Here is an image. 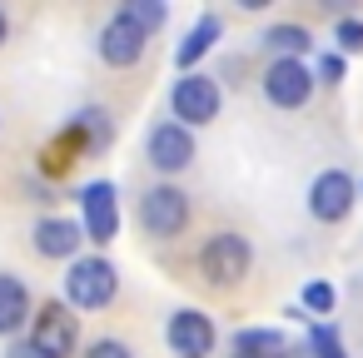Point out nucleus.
Instances as JSON below:
<instances>
[{"instance_id": "1", "label": "nucleus", "mask_w": 363, "mask_h": 358, "mask_svg": "<svg viewBox=\"0 0 363 358\" xmlns=\"http://www.w3.org/2000/svg\"><path fill=\"white\" fill-rule=\"evenodd\" d=\"M249 264H254V249H249V239L234 234V229L209 234L204 249H199V274H204V284H214V289H234V284L249 274Z\"/></svg>"}, {"instance_id": "7", "label": "nucleus", "mask_w": 363, "mask_h": 358, "mask_svg": "<svg viewBox=\"0 0 363 358\" xmlns=\"http://www.w3.org/2000/svg\"><path fill=\"white\" fill-rule=\"evenodd\" d=\"M358 184H353V174H343V169H323L313 184H308V214L318 219V224H338V219H348V209L358 204Z\"/></svg>"}, {"instance_id": "17", "label": "nucleus", "mask_w": 363, "mask_h": 358, "mask_svg": "<svg viewBox=\"0 0 363 358\" xmlns=\"http://www.w3.org/2000/svg\"><path fill=\"white\" fill-rule=\"evenodd\" d=\"M120 11H125V16L145 30V35H155V30L164 26V16H169V11H164V0H125Z\"/></svg>"}, {"instance_id": "20", "label": "nucleus", "mask_w": 363, "mask_h": 358, "mask_svg": "<svg viewBox=\"0 0 363 358\" xmlns=\"http://www.w3.org/2000/svg\"><path fill=\"white\" fill-rule=\"evenodd\" d=\"M338 50H348V55H358L363 50V21H338Z\"/></svg>"}, {"instance_id": "16", "label": "nucleus", "mask_w": 363, "mask_h": 358, "mask_svg": "<svg viewBox=\"0 0 363 358\" xmlns=\"http://www.w3.org/2000/svg\"><path fill=\"white\" fill-rule=\"evenodd\" d=\"M234 353H244V358H284L289 343H284L279 328H239L234 333Z\"/></svg>"}, {"instance_id": "24", "label": "nucleus", "mask_w": 363, "mask_h": 358, "mask_svg": "<svg viewBox=\"0 0 363 358\" xmlns=\"http://www.w3.org/2000/svg\"><path fill=\"white\" fill-rule=\"evenodd\" d=\"M284 358H308V353H294V348H289V353H284Z\"/></svg>"}, {"instance_id": "13", "label": "nucleus", "mask_w": 363, "mask_h": 358, "mask_svg": "<svg viewBox=\"0 0 363 358\" xmlns=\"http://www.w3.org/2000/svg\"><path fill=\"white\" fill-rule=\"evenodd\" d=\"M219 35H224L219 16H199V21H194V30H189V35L179 40V50H174V65H179L184 75H194V65L214 50V40H219Z\"/></svg>"}, {"instance_id": "10", "label": "nucleus", "mask_w": 363, "mask_h": 358, "mask_svg": "<svg viewBox=\"0 0 363 358\" xmlns=\"http://www.w3.org/2000/svg\"><path fill=\"white\" fill-rule=\"evenodd\" d=\"M80 209H85V239L90 244H110L120 234V194L110 179H95L80 189Z\"/></svg>"}, {"instance_id": "8", "label": "nucleus", "mask_w": 363, "mask_h": 358, "mask_svg": "<svg viewBox=\"0 0 363 358\" xmlns=\"http://www.w3.org/2000/svg\"><path fill=\"white\" fill-rule=\"evenodd\" d=\"M164 343H169L174 358H209L214 343H219V333H214V318H209V313L179 308V313H169V323H164Z\"/></svg>"}, {"instance_id": "4", "label": "nucleus", "mask_w": 363, "mask_h": 358, "mask_svg": "<svg viewBox=\"0 0 363 358\" xmlns=\"http://www.w3.org/2000/svg\"><path fill=\"white\" fill-rule=\"evenodd\" d=\"M219 105H224V95H219V80L214 75H179L174 80V90H169V110H174V120L184 125L189 120V130L194 125H209V120H219Z\"/></svg>"}, {"instance_id": "5", "label": "nucleus", "mask_w": 363, "mask_h": 358, "mask_svg": "<svg viewBox=\"0 0 363 358\" xmlns=\"http://www.w3.org/2000/svg\"><path fill=\"white\" fill-rule=\"evenodd\" d=\"M75 343H80V318L70 313V303H45L30 328V348L40 358H70Z\"/></svg>"}, {"instance_id": "22", "label": "nucleus", "mask_w": 363, "mask_h": 358, "mask_svg": "<svg viewBox=\"0 0 363 358\" xmlns=\"http://www.w3.org/2000/svg\"><path fill=\"white\" fill-rule=\"evenodd\" d=\"M318 75H323L328 85H333V80H343V55H323V60H318Z\"/></svg>"}, {"instance_id": "12", "label": "nucleus", "mask_w": 363, "mask_h": 358, "mask_svg": "<svg viewBox=\"0 0 363 358\" xmlns=\"http://www.w3.org/2000/svg\"><path fill=\"white\" fill-rule=\"evenodd\" d=\"M35 254L40 259H65V264H75V254H80V244H85V229L75 224V219H40L35 224Z\"/></svg>"}, {"instance_id": "3", "label": "nucleus", "mask_w": 363, "mask_h": 358, "mask_svg": "<svg viewBox=\"0 0 363 358\" xmlns=\"http://www.w3.org/2000/svg\"><path fill=\"white\" fill-rule=\"evenodd\" d=\"M140 224H145V234H155V239H179V234L189 229V194L174 189V184L145 189V199H140Z\"/></svg>"}, {"instance_id": "6", "label": "nucleus", "mask_w": 363, "mask_h": 358, "mask_svg": "<svg viewBox=\"0 0 363 358\" xmlns=\"http://www.w3.org/2000/svg\"><path fill=\"white\" fill-rule=\"evenodd\" d=\"M313 95V70L303 60H269L264 70V100L274 110H303Z\"/></svg>"}, {"instance_id": "23", "label": "nucleus", "mask_w": 363, "mask_h": 358, "mask_svg": "<svg viewBox=\"0 0 363 358\" xmlns=\"http://www.w3.org/2000/svg\"><path fill=\"white\" fill-rule=\"evenodd\" d=\"M6 35H11V21H6V11H0V45H6Z\"/></svg>"}, {"instance_id": "2", "label": "nucleus", "mask_w": 363, "mask_h": 358, "mask_svg": "<svg viewBox=\"0 0 363 358\" xmlns=\"http://www.w3.org/2000/svg\"><path fill=\"white\" fill-rule=\"evenodd\" d=\"M120 293V274L110 259L90 254V259H75L70 274H65V303L70 308H110Z\"/></svg>"}, {"instance_id": "15", "label": "nucleus", "mask_w": 363, "mask_h": 358, "mask_svg": "<svg viewBox=\"0 0 363 358\" xmlns=\"http://www.w3.org/2000/svg\"><path fill=\"white\" fill-rule=\"evenodd\" d=\"M264 50H274L279 60H303L313 50V35L303 26H269L264 30Z\"/></svg>"}, {"instance_id": "18", "label": "nucleus", "mask_w": 363, "mask_h": 358, "mask_svg": "<svg viewBox=\"0 0 363 358\" xmlns=\"http://www.w3.org/2000/svg\"><path fill=\"white\" fill-rule=\"evenodd\" d=\"M308 348H313V358H348L343 343H338V333H333L328 323H313V328H308Z\"/></svg>"}, {"instance_id": "14", "label": "nucleus", "mask_w": 363, "mask_h": 358, "mask_svg": "<svg viewBox=\"0 0 363 358\" xmlns=\"http://www.w3.org/2000/svg\"><path fill=\"white\" fill-rule=\"evenodd\" d=\"M30 318V289L16 274H0V333H16Z\"/></svg>"}, {"instance_id": "11", "label": "nucleus", "mask_w": 363, "mask_h": 358, "mask_svg": "<svg viewBox=\"0 0 363 358\" xmlns=\"http://www.w3.org/2000/svg\"><path fill=\"white\" fill-rule=\"evenodd\" d=\"M145 45H150V35H145L125 11H115V16L105 21V30H100V60H105V65H115V70L135 65V60L145 55Z\"/></svg>"}, {"instance_id": "21", "label": "nucleus", "mask_w": 363, "mask_h": 358, "mask_svg": "<svg viewBox=\"0 0 363 358\" xmlns=\"http://www.w3.org/2000/svg\"><path fill=\"white\" fill-rule=\"evenodd\" d=\"M85 358H130V348H125L120 338H95V343L85 348Z\"/></svg>"}, {"instance_id": "9", "label": "nucleus", "mask_w": 363, "mask_h": 358, "mask_svg": "<svg viewBox=\"0 0 363 358\" xmlns=\"http://www.w3.org/2000/svg\"><path fill=\"white\" fill-rule=\"evenodd\" d=\"M145 155H150V164H155L160 174H179V169L194 164V130L179 125V120H164V125L150 130Z\"/></svg>"}, {"instance_id": "25", "label": "nucleus", "mask_w": 363, "mask_h": 358, "mask_svg": "<svg viewBox=\"0 0 363 358\" xmlns=\"http://www.w3.org/2000/svg\"><path fill=\"white\" fill-rule=\"evenodd\" d=\"M239 358H244V353H239Z\"/></svg>"}, {"instance_id": "19", "label": "nucleus", "mask_w": 363, "mask_h": 358, "mask_svg": "<svg viewBox=\"0 0 363 358\" xmlns=\"http://www.w3.org/2000/svg\"><path fill=\"white\" fill-rule=\"evenodd\" d=\"M333 303H338V293H333L328 284H303V308H313V313H333Z\"/></svg>"}]
</instances>
